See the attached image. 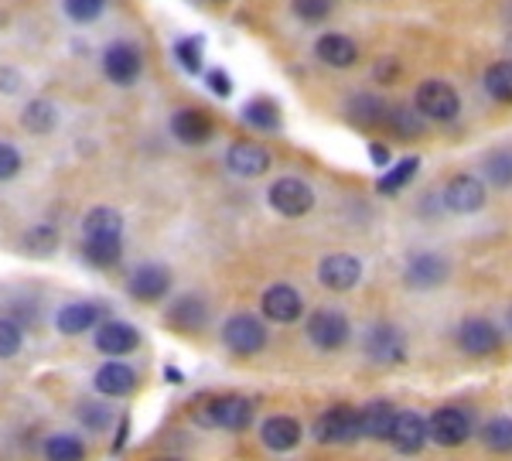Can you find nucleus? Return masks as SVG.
<instances>
[{"label":"nucleus","mask_w":512,"mask_h":461,"mask_svg":"<svg viewBox=\"0 0 512 461\" xmlns=\"http://www.w3.org/2000/svg\"><path fill=\"white\" fill-rule=\"evenodd\" d=\"M427 438L434 444H441V448H461V444L472 438V421H468L465 410L441 407V410H434L431 421H427Z\"/></svg>","instance_id":"nucleus-9"},{"label":"nucleus","mask_w":512,"mask_h":461,"mask_svg":"<svg viewBox=\"0 0 512 461\" xmlns=\"http://www.w3.org/2000/svg\"><path fill=\"white\" fill-rule=\"evenodd\" d=\"M55 246H59V233H55V226H48V222L31 226L28 233H24V250L35 253V257H48Z\"/></svg>","instance_id":"nucleus-38"},{"label":"nucleus","mask_w":512,"mask_h":461,"mask_svg":"<svg viewBox=\"0 0 512 461\" xmlns=\"http://www.w3.org/2000/svg\"><path fill=\"white\" fill-rule=\"evenodd\" d=\"M318 281L325 291L345 294L362 281V263L359 257H352V253H328V257L318 263Z\"/></svg>","instance_id":"nucleus-10"},{"label":"nucleus","mask_w":512,"mask_h":461,"mask_svg":"<svg viewBox=\"0 0 512 461\" xmlns=\"http://www.w3.org/2000/svg\"><path fill=\"white\" fill-rule=\"evenodd\" d=\"M164 321L168 328H175L181 335H195L209 325V304L198 294H181V298L171 301V308L164 311Z\"/></svg>","instance_id":"nucleus-16"},{"label":"nucleus","mask_w":512,"mask_h":461,"mask_svg":"<svg viewBox=\"0 0 512 461\" xmlns=\"http://www.w3.org/2000/svg\"><path fill=\"white\" fill-rule=\"evenodd\" d=\"M485 178L495 188H512V147H499L485 158Z\"/></svg>","instance_id":"nucleus-36"},{"label":"nucleus","mask_w":512,"mask_h":461,"mask_svg":"<svg viewBox=\"0 0 512 461\" xmlns=\"http://www.w3.org/2000/svg\"><path fill=\"white\" fill-rule=\"evenodd\" d=\"M383 127H390L396 137H403V141H414V137L424 134V117H420L414 106H386Z\"/></svg>","instance_id":"nucleus-29"},{"label":"nucleus","mask_w":512,"mask_h":461,"mask_svg":"<svg viewBox=\"0 0 512 461\" xmlns=\"http://www.w3.org/2000/svg\"><path fill=\"white\" fill-rule=\"evenodd\" d=\"M482 441L489 451H499V455H509L512 451V417H492L482 431Z\"/></svg>","instance_id":"nucleus-37"},{"label":"nucleus","mask_w":512,"mask_h":461,"mask_svg":"<svg viewBox=\"0 0 512 461\" xmlns=\"http://www.w3.org/2000/svg\"><path fill=\"white\" fill-rule=\"evenodd\" d=\"M154 461H178V458H154Z\"/></svg>","instance_id":"nucleus-50"},{"label":"nucleus","mask_w":512,"mask_h":461,"mask_svg":"<svg viewBox=\"0 0 512 461\" xmlns=\"http://www.w3.org/2000/svg\"><path fill=\"white\" fill-rule=\"evenodd\" d=\"M362 352L376 366H400L407 359V339H403V332L390 325V321H376L362 335Z\"/></svg>","instance_id":"nucleus-5"},{"label":"nucleus","mask_w":512,"mask_h":461,"mask_svg":"<svg viewBox=\"0 0 512 461\" xmlns=\"http://www.w3.org/2000/svg\"><path fill=\"white\" fill-rule=\"evenodd\" d=\"M82 257L89 267L110 270L123 257V240H82Z\"/></svg>","instance_id":"nucleus-30"},{"label":"nucleus","mask_w":512,"mask_h":461,"mask_svg":"<svg viewBox=\"0 0 512 461\" xmlns=\"http://www.w3.org/2000/svg\"><path fill=\"white\" fill-rule=\"evenodd\" d=\"M458 345L468 356H492L502 345V332L489 318H468V321H461V328H458Z\"/></svg>","instance_id":"nucleus-19"},{"label":"nucleus","mask_w":512,"mask_h":461,"mask_svg":"<svg viewBox=\"0 0 512 461\" xmlns=\"http://www.w3.org/2000/svg\"><path fill=\"white\" fill-rule=\"evenodd\" d=\"M93 345L103 352V356L120 359V356H130V352L140 345V332L130 325V321H117V318L99 321L93 328Z\"/></svg>","instance_id":"nucleus-12"},{"label":"nucleus","mask_w":512,"mask_h":461,"mask_svg":"<svg viewBox=\"0 0 512 461\" xmlns=\"http://www.w3.org/2000/svg\"><path fill=\"white\" fill-rule=\"evenodd\" d=\"M41 451L45 461H86V444L76 434H52Z\"/></svg>","instance_id":"nucleus-35"},{"label":"nucleus","mask_w":512,"mask_h":461,"mask_svg":"<svg viewBox=\"0 0 512 461\" xmlns=\"http://www.w3.org/2000/svg\"><path fill=\"white\" fill-rule=\"evenodd\" d=\"M509 328H512V311H509Z\"/></svg>","instance_id":"nucleus-52"},{"label":"nucleus","mask_w":512,"mask_h":461,"mask_svg":"<svg viewBox=\"0 0 512 461\" xmlns=\"http://www.w3.org/2000/svg\"><path fill=\"white\" fill-rule=\"evenodd\" d=\"M99 321H103V308H99L96 301H72L55 315V328H59L62 335H86Z\"/></svg>","instance_id":"nucleus-24"},{"label":"nucleus","mask_w":512,"mask_h":461,"mask_svg":"<svg viewBox=\"0 0 512 461\" xmlns=\"http://www.w3.org/2000/svg\"><path fill=\"white\" fill-rule=\"evenodd\" d=\"M144 72V55L134 41H110L103 52V76L113 82V86H134Z\"/></svg>","instance_id":"nucleus-7"},{"label":"nucleus","mask_w":512,"mask_h":461,"mask_svg":"<svg viewBox=\"0 0 512 461\" xmlns=\"http://www.w3.org/2000/svg\"><path fill=\"white\" fill-rule=\"evenodd\" d=\"M21 127L28 130V134H35V137L52 134V130L59 127V110H55L52 100H41V96H35L31 103H24Z\"/></svg>","instance_id":"nucleus-28"},{"label":"nucleus","mask_w":512,"mask_h":461,"mask_svg":"<svg viewBox=\"0 0 512 461\" xmlns=\"http://www.w3.org/2000/svg\"><path fill=\"white\" fill-rule=\"evenodd\" d=\"M79 421L86 424L89 431H103V427H110L113 421V410L106 407V403L86 400V403H79Z\"/></svg>","instance_id":"nucleus-42"},{"label":"nucleus","mask_w":512,"mask_h":461,"mask_svg":"<svg viewBox=\"0 0 512 461\" xmlns=\"http://www.w3.org/2000/svg\"><path fill=\"white\" fill-rule=\"evenodd\" d=\"M373 76H376V82H383V86H386V82H393L396 76H400V62H396V59H379Z\"/></svg>","instance_id":"nucleus-45"},{"label":"nucleus","mask_w":512,"mask_h":461,"mask_svg":"<svg viewBox=\"0 0 512 461\" xmlns=\"http://www.w3.org/2000/svg\"><path fill=\"white\" fill-rule=\"evenodd\" d=\"M431 441L427 438V421L414 410H396V421L390 431V444L400 455H420L424 444Z\"/></svg>","instance_id":"nucleus-20"},{"label":"nucleus","mask_w":512,"mask_h":461,"mask_svg":"<svg viewBox=\"0 0 512 461\" xmlns=\"http://www.w3.org/2000/svg\"><path fill=\"white\" fill-rule=\"evenodd\" d=\"M253 400L239 397V393H222V397H209L198 403L195 424L212 427V431H246L253 424Z\"/></svg>","instance_id":"nucleus-1"},{"label":"nucleus","mask_w":512,"mask_h":461,"mask_svg":"<svg viewBox=\"0 0 512 461\" xmlns=\"http://www.w3.org/2000/svg\"><path fill=\"white\" fill-rule=\"evenodd\" d=\"M301 438H304L301 424H297L294 417H287V414H274V417H267V421L260 424L263 448L277 451V455H284V451H294L297 444H301Z\"/></svg>","instance_id":"nucleus-23"},{"label":"nucleus","mask_w":512,"mask_h":461,"mask_svg":"<svg viewBox=\"0 0 512 461\" xmlns=\"http://www.w3.org/2000/svg\"><path fill=\"white\" fill-rule=\"evenodd\" d=\"M506 48H509V55H512V38H509V41H506Z\"/></svg>","instance_id":"nucleus-49"},{"label":"nucleus","mask_w":512,"mask_h":461,"mask_svg":"<svg viewBox=\"0 0 512 461\" xmlns=\"http://www.w3.org/2000/svg\"><path fill=\"white\" fill-rule=\"evenodd\" d=\"M205 86H209L212 96H222V100H229V96H233V79H229L226 69H209V72H205Z\"/></svg>","instance_id":"nucleus-44"},{"label":"nucleus","mask_w":512,"mask_h":461,"mask_svg":"<svg viewBox=\"0 0 512 461\" xmlns=\"http://www.w3.org/2000/svg\"><path fill=\"white\" fill-rule=\"evenodd\" d=\"M137 383H140L137 369L123 359H106L93 376V390L99 393V397H113V400L130 397V393L137 390Z\"/></svg>","instance_id":"nucleus-14"},{"label":"nucleus","mask_w":512,"mask_h":461,"mask_svg":"<svg viewBox=\"0 0 512 461\" xmlns=\"http://www.w3.org/2000/svg\"><path fill=\"white\" fill-rule=\"evenodd\" d=\"M21 151L14 144H7V141H0V181H11V178H18V171H21Z\"/></svg>","instance_id":"nucleus-43"},{"label":"nucleus","mask_w":512,"mask_h":461,"mask_svg":"<svg viewBox=\"0 0 512 461\" xmlns=\"http://www.w3.org/2000/svg\"><path fill=\"white\" fill-rule=\"evenodd\" d=\"M291 11L297 21L304 24H321L332 14V0H291Z\"/></svg>","instance_id":"nucleus-40"},{"label":"nucleus","mask_w":512,"mask_h":461,"mask_svg":"<svg viewBox=\"0 0 512 461\" xmlns=\"http://www.w3.org/2000/svg\"><path fill=\"white\" fill-rule=\"evenodd\" d=\"M315 55L328 69H352V65L359 62V45H355L349 35H342V31H325V35L315 41Z\"/></svg>","instance_id":"nucleus-22"},{"label":"nucleus","mask_w":512,"mask_h":461,"mask_svg":"<svg viewBox=\"0 0 512 461\" xmlns=\"http://www.w3.org/2000/svg\"><path fill=\"white\" fill-rule=\"evenodd\" d=\"M82 240H123V216L110 205H96L82 216Z\"/></svg>","instance_id":"nucleus-25"},{"label":"nucleus","mask_w":512,"mask_h":461,"mask_svg":"<svg viewBox=\"0 0 512 461\" xmlns=\"http://www.w3.org/2000/svg\"><path fill=\"white\" fill-rule=\"evenodd\" d=\"M393 421H396V407L390 400H373L359 410L362 438H369V441H390Z\"/></svg>","instance_id":"nucleus-26"},{"label":"nucleus","mask_w":512,"mask_h":461,"mask_svg":"<svg viewBox=\"0 0 512 461\" xmlns=\"http://www.w3.org/2000/svg\"><path fill=\"white\" fill-rule=\"evenodd\" d=\"M171 134H175L178 144L198 147V144H209L212 141L216 127H212L209 113L195 110V106H185V110H178L175 117H171Z\"/></svg>","instance_id":"nucleus-21"},{"label":"nucleus","mask_w":512,"mask_h":461,"mask_svg":"<svg viewBox=\"0 0 512 461\" xmlns=\"http://www.w3.org/2000/svg\"><path fill=\"white\" fill-rule=\"evenodd\" d=\"M65 18L76 24H93L99 21V14L106 11V0H62Z\"/></svg>","instance_id":"nucleus-39"},{"label":"nucleus","mask_w":512,"mask_h":461,"mask_svg":"<svg viewBox=\"0 0 512 461\" xmlns=\"http://www.w3.org/2000/svg\"><path fill=\"white\" fill-rule=\"evenodd\" d=\"M270 164H274L270 151L256 141H236L226 151V168L233 171L236 178H260L270 171Z\"/></svg>","instance_id":"nucleus-18"},{"label":"nucleus","mask_w":512,"mask_h":461,"mask_svg":"<svg viewBox=\"0 0 512 461\" xmlns=\"http://www.w3.org/2000/svg\"><path fill=\"white\" fill-rule=\"evenodd\" d=\"M304 332H308V339L315 342L321 352H335V349H342V345L349 342L352 325L338 308H318V311H311V315H308Z\"/></svg>","instance_id":"nucleus-8"},{"label":"nucleus","mask_w":512,"mask_h":461,"mask_svg":"<svg viewBox=\"0 0 512 461\" xmlns=\"http://www.w3.org/2000/svg\"><path fill=\"white\" fill-rule=\"evenodd\" d=\"M448 260L441 253H414L407 260V270H403V281L407 287H417V291H434L448 281Z\"/></svg>","instance_id":"nucleus-17"},{"label":"nucleus","mask_w":512,"mask_h":461,"mask_svg":"<svg viewBox=\"0 0 512 461\" xmlns=\"http://www.w3.org/2000/svg\"><path fill=\"white\" fill-rule=\"evenodd\" d=\"M345 117H349L355 127H362V130L383 127L386 100H379L376 93H352L349 103H345Z\"/></svg>","instance_id":"nucleus-27"},{"label":"nucleus","mask_w":512,"mask_h":461,"mask_svg":"<svg viewBox=\"0 0 512 461\" xmlns=\"http://www.w3.org/2000/svg\"><path fill=\"white\" fill-rule=\"evenodd\" d=\"M485 93L499 103H512V59H502V62H492L485 69Z\"/></svg>","instance_id":"nucleus-33"},{"label":"nucleus","mask_w":512,"mask_h":461,"mask_svg":"<svg viewBox=\"0 0 512 461\" xmlns=\"http://www.w3.org/2000/svg\"><path fill=\"white\" fill-rule=\"evenodd\" d=\"M171 55H175L178 65L188 72V76H198V72L205 69V41L198 35L178 38L175 45H171Z\"/></svg>","instance_id":"nucleus-32"},{"label":"nucleus","mask_w":512,"mask_h":461,"mask_svg":"<svg viewBox=\"0 0 512 461\" xmlns=\"http://www.w3.org/2000/svg\"><path fill=\"white\" fill-rule=\"evenodd\" d=\"M414 110L424 120H441L448 123L461 113V96L454 93L451 82L444 79H424L414 93Z\"/></svg>","instance_id":"nucleus-4"},{"label":"nucleus","mask_w":512,"mask_h":461,"mask_svg":"<svg viewBox=\"0 0 512 461\" xmlns=\"http://www.w3.org/2000/svg\"><path fill=\"white\" fill-rule=\"evenodd\" d=\"M267 202H270V209H274L277 216L301 219V216H308V212L315 209V188H311L304 178L287 175V178H277L274 185L267 188Z\"/></svg>","instance_id":"nucleus-3"},{"label":"nucleus","mask_w":512,"mask_h":461,"mask_svg":"<svg viewBox=\"0 0 512 461\" xmlns=\"http://www.w3.org/2000/svg\"><path fill=\"white\" fill-rule=\"evenodd\" d=\"M24 345V332L18 321L11 318H0V359H14Z\"/></svg>","instance_id":"nucleus-41"},{"label":"nucleus","mask_w":512,"mask_h":461,"mask_svg":"<svg viewBox=\"0 0 512 461\" xmlns=\"http://www.w3.org/2000/svg\"><path fill=\"white\" fill-rule=\"evenodd\" d=\"M267 321L250 315V311H239V315H229L226 325H222V345H226L233 356L250 359L256 352L267 349Z\"/></svg>","instance_id":"nucleus-2"},{"label":"nucleus","mask_w":512,"mask_h":461,"mask_svg":"<svg viewBox=\"0 0 512 461\" xmlns=\"http://www.w3.org/2000/svg\"><path fill=\"white\" fill-rule=\"evenodd\" d=\"M127 291L134 301L158 304L161 298H168V291H171V270L164 267V263H140L134 274H130Z\"/></svg>","instance_id":"nucleus-11"},{"label":"nucleus","mask_w":512,"mask_h":461,"mask_svg":"<svg viewBox=\"0 0 512 461\" xmlns=\"http://www.w3.org/2000/svg\"><path fill=\"white\" fill-rule=\"evenodd\" d=\"M444 209L458 212V216H472L485 205V181L475 175H454L441 192Z\"/></svg>","instance_id":"nucleus-13"},{"label":"nucleus","mask_w":512,"mask_h":461,"mask_svg":"<svg viewBox=\"0 0 512 461\" xmlns=\"http://www.w3.org/2000/svg\"><path fill=\"white\" fill-rule=\"evenodd\" d=\"M164 380H168V383H181L185 376H181L178 369H171V366H168V369H164Z\"/></svg>","instance_id":"nucleus-48"},{"label":"nucleus","mask_w":512,"mask_h":461,"mask_svg":"<svg viewBox=\"0 0 512 461\" xmlns=\"http://www.w3.org/2000/svg\"><path fill=\"white\" fill-rule=\"evenodd\" d=\"M260 311H263V318L274 321V325H291V321L304 315V298L291 284H270L260 298Z\"/></svg>","instance_id":"nucleus-15"},{"label":"nucleus","mask_w":512,"mask_h":461,"mask_svg":"<svg viewBox=\"0 0 512 461\" xmlns=\"http://www.w3.org/2000/svg\"><path fill=\"white\" fill-rule=\"evenodd\" d=\"M212 4H229V0H212Z\"/></svg>","instance_id":"nucleus-51"},{"label":"nucleus","mask_w":512,"mask_h":461,"mask_svg":"<svg viewBox=\"0 0 512 461\" xmlns=\"http://www.w3.org/2000/svg\"><path fill=\"white\" fill-rule=\"evenodd\" d=\"M315 438L321 444H355L362 438L359 427V407L352 403H335L315 421Z\"/></svg>","instance_id":"nucleus-6"},{"label":"nucleus","mask_w":512,"mask_h":461,"mask_svg":"<svg viewBox=\"0 0 512 461\" xmlns=\"http://www.w3.org/2000/svg\"><path fill=\"white\" fill-rule=\"evenodd\" d=\"M369 158H373V164H376V168H390L393 154H390V147H386V144L373 141V144H369Z\"/></svg>","instance_id":"nucleus-46"},{"label":"nucleus","mask_w":512,"mask_h":461,"mask_svg":"<svg viewBox=\"0 0 512 461\" xmlns=\"http://www.w3.org/2000/svg\"><path fill=\"white\" fill-rule=\"evenodd\" d=\"M420 171V158H403L386 168V175L376 181V192L379 195H396L400 188H407L410 181H414V175Z\"/></svg>","instance_id":"nucleus-31"},{"label":"nucleus","mask_w":512,"mask_h":461,"mask_svg":"<svg viewBox=\"0 0 512 461\" xmlns=\"http://www.w3.org/2000/svg\"><path fill=\"white\" fill-rule=\"evenodd\" d=\"M127 431H130V421L123 417V421H120V434H117V438H113V444H110L113 455H117V451H123V444H127Z\"/></svg>","instance_id":"nucleus-47"},{"label":"nucleus","mask_w":512,"mask_h":461,"mask_svg":"<svg viewBox=\"0 0 512 461\" xmlns=\"http://www.w3.org/2000/svg\"><path fill=\"white\" fill-rule=\"evenodd\" d=\"M243 123H250L253 130H280V106L274 100H250L243 106Z\"/></svg>","instance_id":"nucleus-34"}]
</instances>
